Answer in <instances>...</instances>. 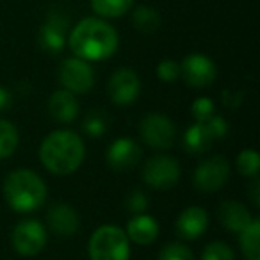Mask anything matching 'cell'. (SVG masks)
<instances>
[{
    "label": "cell",
    "mask_w": 260,
    "mask_h": 260,
    "mask_svg": "<svg viewBox=\"0 0 260 260\" xmlns=\"http://www.w3.org/2000/svg\"><path fill=\"white\" fill-rule=\"evenodd\" d=\"M68 45L75 57L84 61H104L118 50L119 38L116 29L102 18H84L70 32Z\"/></svg>",
    "instance_id": "1"
},
{
    "label": "cell",
    "mask_w": 260,
    "mask_h": 260,
    "mask_svg": "<svg viewBox=\"0 0 260 260\" xmlns=\"http://www.w3.org/2000/svg\"><path fill=\"white\" fill-rule=\"evenodd\" d=\"M86 157V146L73 130H54L40 146V160L50 173L70 175L80 168Z\"/></svg>",
    "instance_id": "2"
},
{
    "label": "cell",
    "mask_w": 260,
    "mask_h": 260,
    "mask_svg": "<svg viewBox=\"0 0 260 260\" xmlns=\"http://www.w3.org/2000/svg\"><path fill=\"white\" fill-rule=\"evenodd\" d=\"M4 198L15 212H32L47 200V184L30 170H16L4 182Z\"/></svg>",
    "instance_id": "3"
},
{
    "label": "cell",
    "mask_w": 260,
    "mask_h": 260,
    "mask_svg": "<svg viewBox=\"0 0 260 260\" xmlns=\"http://www.w3.org/2000/svg\"><path fill=\"white\" fill-rule=\"evenodd\" d=\"M87 253L91 260H128L130 241L119 226L104 224L93 232Z\"/></svg>",
    "instance_id": "4"
},
{
    "label": "cell",
    "mask_w": 260,
    "mask_h": 260,
    "mask_svg": "<svg viewBox=\"0 0 260 260\" xmlns=\"http://www.w3.org/2000/svg\"><path fill=\"white\" fill-rule=\"evenodd\" d=\"M180 164L170 155L152 157L143 168V180L155 191H170L180 180Z\"/></svg>",
    "instance_id": "5"
},
{
    "label": "cell",
    "mask_w": 260,
    "mask_h": 260,
    "mask_svg": "<svg viewBox=\"0 0 260 260\" xmlns=\"http://www.w3.org/2000/svg\"><path fill=\"white\" fill-rule=\"evenodd\" d=\"M139 132L146 145L152 150H170L177 138V126L175 123L168 118L166 114L160 112H152L145 116L139 125Z\"/></svg>",
    "instance_id": "6"
},
{
    "label": "cell",
    "mask_w": 260,
    "mask_h": 260,
    "mask_svg": "<svg viewBox=\"0 0 260 260\" xmlns=\"http://www.w3.org/2000/svg\"><path fill=\"white\" fill-rule=\"evenodd\" d=\"M47 228L36 219H23L15 226L11 235L13 248L23 256H34L47 246Z\"/></svg>",
    "instance_id": "7"
},
{
    "label": "cell",
    "mask_w": 260,
    "mask_h": 260,
    "mask_svg": "<svg viewBox=\"0 0 260 260\" xmlns=\"http://www.w3.org/2000/svg\"><path fill=\"white\" fill-rule=\"evenodd\" d=\"M59 80L70 93L86 94L94 86V72L87 61L80 57H70L59 68Z\"/></svg>",
    "instance_id": "8"
},
{
    "label": "cell",
    "mask_w": 260,
    "mask_h": 260,
    "mask_svg": "<svg viewBox=\"0 0 260 260\" xmlns=\"http://www.w3.org/2000/svg\"><path fill=\"white\" fill-rule=\"evenodd\" d=\"M230 177V164L224 157H210L203 160L194 171V185L202 192H216L226 184Z\"/></svg>",
    "instance_id": "9"
},
{
    "label": "cell",
    "mask_w": 260,
    "mask_h": 260,
    "mask_svg": "<svg viewBox=\"0 0 260 260\" xmlns=\"http://www.w3.org/2000/svg\"><path fill=\"white\" fill-rule=\"evenodd\" d=\"M180 75L191 87H209L216 80L217 68L210 57L203 54H191L182 61Z\"/></svg>",
    "instance_id": "10"
},
{
    "label": "cell",
    "mask_w": 260,
    "mask_h": 260,
    "mask_svg": "<svg viewBox=\"0 0 260 260\" xmlns=\"http://www.w3.org/2000/svg\"><path fill=\"white\" fill-rule=\"evenodd\" d=\"M139 91H141V82H139V77L134 70L121 68L112 73L109 79L107 93L112 104L116 105L125 107V105L132 104L139 96Z\"/></svg>",
    "instance_id": "11"
},
{
    "label": "cell",
    "mask_w": 260,
    "mask_h": 260,
    "mask_svg": "<svg viewBox=\"0 0 260 260\" xmlns=\"http://www.w3.org/2000/svg\"><path fill=\"white\" fill-rule=\"evenodd\" d=\"M143 157L141 146L128 138L116 139L107 150V164L114 171H128L138 166Z\"/></svg>",
    "instance_id": "12"
},
{
    "label": "cell",
    "mask_w": 260,
    "mask_h": 260,
    "mask_svg": "<svg viewBox=\"0 0 260 260\" xmlns=\"http://www.w3.org/2000/svg\"><path fill=\"white\" fill-rule=\"evenodd\" d=\"M209 226V214L202 207H187L180 212L175 223L177 235L184 241H196Z\"/></svg>",
    "instance_id": "13"
},
{
    "label": "cell",
    "mask_w": 260,
    "mask_h": 260,
    "mask_svg": "<svg viewBox=\"0 0 260 260\" xmlns=\"http://www.w3.org/2000/svg\"><path fill=\"white\" fill-rule=\"evenodd\" d=\"M66 29H68V18L62 15L52 13L45 25L40 29V47L48 54H59L66 45Z\"/></svg>",
    "instance_id": "14"
},
{
    "label": "cell",
    "mask_w": 260,
    "mask_h": 260,
    "mask_svg": "<svg viewBox=\"0 0 260 260\" xmlns=\"http://www.w3.org/2000/svg\"><path fill=\"white\" fill-rule=\"evenodd\" d=\"M47 224L52 234L70 237L80 228L79 214L68 203H54L47 212Z\"/></svg>",
    "instance_id": "15"
},
{
    "label": "cell",
    "mask_w": 260,
    "mask_h": 260,
    "mask_svg": "<svg viewBox=\"0 0 260 260\" xmlns=\"http://www.w3.org/2000/svg\"><path fill=\"white\" fill-rule=\"evenodd\" d=\"M217 217L226 230L235 232V234L242 232L253 221L248 207L241 202H235V200H226L221 203L219 210H217Z\"/></svg>",
    "instance_id": "16"
},
{
    "label": "cell",
    "mask_w": 260,
    "mask_h": 260,
    "mask_svg": "<svg viewBox=\"0 0 260 260\" xmlns=\"http://www.w3.org/2000/svg\"><path fill=\"white\" fill-rule=\"evenodd\" d=\"M48 112L59 123H73L79 116V100L66 89L55 91L48 102Z\"/></svg>",
    "instance_id": "17"
},
{
    "label": "cell",
    "mask_w": 260,
    "mask_h": 260,
    "mask_svg": "<svg viewBox=\"0 0 260 260\" xmlns=\"http://www.w3.org/2000/svg\"><path fill=\"white\" fill-rule=\"evenodd\" d=\"M125 234L128 237V241H132L134 244L146 246V244H152L157 239V235H159V224L148 214H138V216H134L126 223Z\"/></svg>",
    "instance_id": "18"
},
{
    "label": "cell",
    "mask_w": 260,
    "mask_h": 260,
    "mask_svg": "<svg viewBox=\"0 0 260 260\" xmlns=\"http://www.w3.org/2000/svg\"><path fill=\"white\" fill-rule=\"evenodd\" d=\"M217 141L214 136L212 128L209 126L207 121H196L192 126H189L184 134V148L189 153H203L212 146V143Z\"/></svg>",
    "instance_id": "19"
},
{
    "label": "cell",
    "mask_w": 260,
    "mask_h": 260,
    "mask_svg": "<svg viewBox=\"0 0 260 260\" xmlns=\"http://www.w3.org/2000/svg\"><path fill=\"white\" fill-rule=\"evenodd\" d=\"M239 244L246 260H260V221L253 217V221L239 232Z\"/></svg>",
    "instance_id": "20"
},
{
    "label": "cell",
    "mask_w": 260,
    "mask_h": 260,
    "mask_svg": "<svg viewBox=\"0 0 260 260\" xmlns=\"http://www.w3.org/2000/svg\"><path fill=\"white\" fill-rule=\"evenodd\" d=\"M132 23L143 34H152L160 27V15L150 6H139L132 13Z\"/></svg>",
    "instance_id": "21"
},
{
    "label": "cell",
    "mask_w": 260,
    "mask_h": 260,
    "mask_svg": "<svg viewBox=\"0 0 260 260\" xmlns=\"http://www.w3.org/2000/svg\"><path fill=\"white\" fill-rule=\"evenodd\" d=\"M134 0H91V8L102 18H119L132 9Z\"/></svg>",
    "instance_id": "22"
},
{
    "label": "cell",
    "mask_w": 260,
    "mask_h": 260,
    "mask_svg": "<svg viewBox=\"0 0 260 260\" xmlns=\"http://www.w3.org/2000/svg\"><path fill=\"white\" fill-rule=\"evenodd\" d=\"M20 143L18 130L13 123L0 119V159H8L16 152Z\"/></svg>",
    "instance_id": "23"
},
{
    "label": "cell",
    "mask_w": 260,
    "mask_h": 260,
    "mask_svg": "<svg viewBox=\"0 0 260 260\" xmlns=\"http://www.w3.org/2000/svg\"><path fill=\"white\" fill-rule=\"evenodd\" d=\"M235 168L242 177L255 178L258 177L260 170V155L255 150H242L235 159Z\"/></svg>",
    "instance_id": "24"
},
{
    "label": "cell",
    "mask_w": 260,
    "mask_h": 260,
    "mask_svg": "<svg viewBox=\"0 0 260 260\" xmlns=\"http://www.w3.org/2000/svg\"><path fill=\"white\" fill-rule=\"evenodd\" d=\"M109 126V119L104 112L100 111H93L86 116L82 123V128L89 138H102V136L107 132Z\"/></svg>",
    "instance_id": "25"
},
{
    "label": "cell",
    "mask_w": 260,
    "mask_h": 260,
    "mask_svg": "<svg viewBox=\"0 0 260 260\" xmlns=\"http://www.w3.org/2000/svg\"><path fill=\"white\" fill-rule=\"evenodd\" d=\"M202 260H235L234 249L226 242L214 241L205 246L202 253Z\"/></svg>",
    "instance_id": "26"
},
{
    "label": "cell",
    "mask_w": 260,
    "mask_h": 260,
    "mask_svg": "<svg viewBox=\"0 0 260 260\" xmlns=\"http://www.w3.org/2000/svg\"><path fill=\"white\" fill-rule=\"evenodd\" d=\"M157 260H194V255H192V251L185 244L171 242V244L164 246Z\"/></svg>",
    "instance_id": "27"
},
{
    "label": "cell",
    "mask_w": 260,
    "mask_h": 260,
    "mask_svg": "<svg viewBox=\"0 0 260 260\" xmlns=\"http://www.w3.org/2000/svg\"><path fill=\"white\" fill-rule=\"evenodd\" d=\"M191 114L198 123L200 121H207L210 116L216 114V112H214V102L210 100V98H205V96L196 98V100L192 102V105H191Z\"/></svg>",
    "instance_id": "28"
},
{
    "label": "cell",
    "mask_w": 260,
    "mask_h": 260,
    "mask_svg": "<svg viewBox=\"0 0 260 260\" xmlns=\"http://www.w3.org/2000/svg\"><path fill=\"white\" fill-rule=\"evenodd\" d=\"M125 205H126V210L136 214V216H138V214H145L146 209H148V196H146L141 189H134V191L126 196Z\"/></svg>",
    "instance_id": "29"
},
{
    "label": "cell",
    "mask_w": 260,
    "mask_h": 260,
    "mask_svg": "<svg viewBox=\"0 0 260 260\" xmlns=\"http://www.w3.org/2000/svg\"><path fill=\"white\" fill-rule=\"evenodd\" d=\"M157 77L164 82H175L180 77V64L171 59H164L157 64Z\"/></svg>",
    "instance_id": "30"
},
{
    "label": "cell",
    "mask_w": 260,
    "mask_h": 260,
    "mask_svg": "<svg viewBox=\"0 0 260 260\" xmlns=\"http://www.w3.org/2000/svg\"><path fill=\"white\" fill-rule=\"evenodd\" d=\"M249 196H251L253 205L258 207L260 205V182H258V178H256V177L253 178L251 185H249Z\"/></svg>",
    "instance_id": "31"
},
{
    "label": "cell",
    "mask_w": 260,
    "mask_h": 260,
    "mask_svg": "<svg viewBox=\"0 0 260 260\" xmlns=\"http://www.w3.org/2000/svg\"><path fill=\"white\" fill-rule=\"evenodd\" d=\"M11 102H13V96H11V93H9V89H6V87L0 86V111L9 109Z\"/></svg>",
    "instance_id": "32"
}]
</instances>
